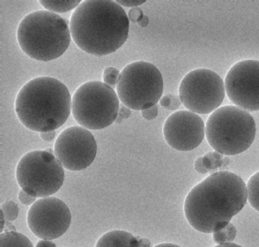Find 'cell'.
Here are the masks:
<instances>
[{"mask_svg":"<svg viewBox=\"0 0 259 247\" xmlns=\"http://www.w3.org/2000/svg\"><path fill=\"white\" fill-rule=\"evenodd\" d=\"M21 50L39 62L57 59L70 45V27L61 16L49 11H35L21 21L17 32Z\"/></svg>","mask_w":259,"mask_h":247,"instance_id":"obj_4","label":"cell"},{"mask_svg":"<svg viewBox=\"0 0 259 247\" xmlns=\"http://www.w3.org/2000/svg\"><path fill=\"white\" fill-rule=\"evenodd\" d=\"M72 99L68 88L52 77H37L20 89L16 113L21 123L37 133L58 129L68 120Z\"/></svg>","mask_w":259,"mask_h":247,"instance_id":"obj_3","label":"cell"},{"mask_svg":"<svg viewBox=\"0 0 259 247\" xmlns=\"http://www.w3.org/2000/svg\"><path fill=\"white\" fill-rule=\"evenodd\" d=\"M255 137L253 117L238 106H221L206 120V140L215 151L224 156L243 153L250 147Z\"/></svg>","mask_w":259,"mask_h":247,"instance_id":"obj_5","label":"cell"},{"mask_svg":"<svg viewBox=\"0 0 259 247\" xmlns=\"http://www.w3.org/2000/svg\"><path fill=\"white\" fill-rule=\"evenodd\" d=\"M247 201L244 180L233 172L219 171L189 191L184 202V214L194 229L213 233L227 227Z\"/></svg>","mask_w":259,"mask_h":247,"instance_id":"obj_1","label":"cell"},{"mask_svg":"<svg viewBox=\"0 0 259 247\" xmlns=\"http://www.w3.org/2000/svg\"><path fill=\"white\" fill-rule=\"evenodd\" d=\"M237 235V229L233 224L230 222L223 229L212 233V239L217 244L232 243Z\"/></svg>","mask_w":259,"mask_h":247,"instance_id":"obj_19","label":"cell"},{"mask_svg":"<svg viewBox=\"0 0 259 247\" xmlns=\"http://www.w3.org/2000/svg\"><path fill=\"white\" fill-rule=\"evenodd\" d=\"M131 113H132V112H131V110L127 106H121L120 108H119V112H118V116L123 118V119H124V118H129L130 116H131Z\"/></svg>","mask_w":259,"mask_h":247,"instance_id":"obj_29","label":"cell"},{"mask_svg":"<svg viewBox=\"0 0 259 247\" xmlns=\"http://www.w3.org/2000/svg\"><path fill=\"white\" fill-rule=\"evenodd\" d=\"M182 104V101L180 100L179 95H175V94H166L160 100V105L164 107L165 109H168L170 111L177 110Z\"/></svg>","mask_w":259,"mask_h":247,"instance_id":"obj_21","label":"cell"},{"mask_svg":"<svg viewBox=\"0 0 259 247\" xmlns=\"http://www.w3.org/2000/svg\"><path fill=\"white\" fill-rule=\"evenodd\" d=\"M35 199H36V198L33 197V196H31L30 194H27L23 189H21L19 193H18V200H20V202L22 203V204L26 205V206L33 205V204L36 201Z\"/></svg>","mask_w":259,"mask_h":247,"instance_id":"obj_23","label":"cell"},{"mask_svg":"<svg viewBox=\"0 0 259 247\" xmlns=\"http://www.w3.org/2000/svg\"><path fill=\"white\" fill-rule=\"evenodd\" d=\"M143 118L147 119V120H151L157 117L158 115V107L156 106H151L150 108L145 109L143 110L141 112Z\"/></svg>","mask_w":259,"mask_h":247,"instance_id":"obj_25","label":"cell"},{"mask_svg":"<svg viewBox=\"0 0 259 247\" xmlns=\"http://www.w3.org/2000/svg\"><path fill=\"white\" fill-rule=\"evenodd\" d=\"M72 215L68 205L58 198H41L31 205L27 224L33 234L45 240L62 237L70 227Z\"/></svg>","mask_w":259,"mask_h":247,"instance_id":"obj_10","label":"cell"},{"mask_svg":"<svg viewBox=\"0 0 259 247\" xmlns=\"http://www.w3.org/2000/svg\"><path fill=\"white\" fill-rule=\"evenodd\" d=\"M229 100L239 108L259 111V61L243 60L230 68L225 79Z\"/></svg>","mask_w":259,"mask_h":247,"instance_id":"obj_12","label":"cell"},{"mask_svg":"<svg viewBox=\"0 0 259 247\" xmlns=\"http://www.w3.org/2000/svg\"><path fill=\"white\" fill-rule=\"evenodd\" d=\"M1 211L4 213L5 218L7 221H13L18 218L19 208L15 201L11 200H6V202L2 204Z\"/></svg>","mask_w":259,"mask_h":247,"instance_id":"obj_20","label":"cell"},{"mask_svg":"<svg viewBox=\"0 0 259 247\" xmlns=\"http://www.w3.org/2000/svg\"><path fill=\"white\" fill-rule=\"evenodd\" d=\"M214 247H243L241 245H239V244H235V243H227V244H216Z\"/></svg>","mask_w":259,"mask_h":247,"instance_id":"obj_33","label":"cell"},{"mask_svg":"<svg viewBox=\"0 0 259 247\" xmlns=\"http://www.w3.org/2000/svg\"><path fill=\"white\" fill-rule=\"evenodd\" d=\"M35 247H56V244L50 240H45V239H41L40 241L36 244Z\"/></svg>","mask_w":259,"mask_h":247,"instance_id":"obj_30","label":"cell"},{"mask_svg":"<svg viewBox=\"0 0 259 247\" xmlns=\"http://www.w3.org/2000/svg\"><path fill=\"white\" fill-rule=\"evenodd\" d=\"M202 162L207 171H213L227 167L230 164V159L214 150L202 156Z\"/></svg>","mask_w":259,"mask_h":247,"instance_id":"obj_17","label":"cell"},{"mask_svg":"<svg viewBox=\"0 0 259 247\" xmlns=\"http://www.w3.org/2000/svg\"><path fill=\"white\" fill-rule=\"evenodd\" d=\"M5 215H4V213L1 211V226H0V230H1V232H3L4 229V223H5Z\"/></svg>","mask_w":259,"mask_h":247,"instance_id":"obj_35","label":"cell"},{"mask_svg":"<svg viewBox=\"0 0 259 247\" xmlns=\"http://www.w3.org/2000/svg\"><path fill=\"white\" fill-rule=\"evenodd\" d=\"M144 16L145 15L143 13V11L138 8V7L130 10L129 12H128V18L133 23H139V21L144 18Z\"/></svg>","mask_w":259,"mask_h":247,"instance_id":"obj_24","label":"cell"},{"mask_svg":"<svg viewBox=\"0 0 259 247\" xmlns=\"http://www.w3.org/2000/svg\"><path fill=\"white\" fill-rule=\"evenodd\" d=\"M40 137H41V139H42V140H45V141H52L54 138L56 137V131L48 132V133H40Z\"/></svg>","mask_w":259,"mask_h":247,"instance_id":"obj_28","label":"cell"},{"mask_svg":"<svg viewBox=\"0 0 259 247\" xmlns=\"http://www.w3.org/2000/svg\"><path fill=\"white\" fill-rule=\"evenodd\" d=\"M226 89L223 79L214 71L198 68L189 72L179 86V97L188 111L208 114L220 108Z\"/></svg>","mask_w":259,"mask_h":247,"instance_id":"obj_9","label":"cell"},{"mask_svg":"<svg viewBox=\"0 0 259 247\" xmlns=\"http://www.w3.org/2000/svg\"><path fill=\"white\" fill-rule=\"evenodd\" d=\"M16 177L21 189L33 197H50L62 188L64 170L56 156L47 150H34L18 162Z\"/></svg>","mask_w":259,"mask_h":247,"instance_id":"obj_8","label":"cell"},{"mask_svg":"<svg viewBox=\"0 0 259 247\" xmlns=\"http://www.w3.org/2000/svg\"><path fill=\"white\" fill-rule=\"evenodd\" d=\"M129 18L112 0H85L71 16V35L85 53L104 56L122 47L129 34Z\"/></svg>","mask_w":259,"mask_h":247,"instance_id":"obj_2","label":"cell"},{"mask_svg":"<svg viewBox=\"0 0 259 247\" xmlns=\"http://www.w3.org/2000/svg\"><path fill=\"white\" fill-rule=\"evenodd\" d=\"M247 200L255 210L259 212V171L252 175L248 180Z\"/></svg>","mask_w":259,"mask_h":247,"instance_id":"obj_18","label":"cell"},{"mask_svg":"<svg viewBox=\"0 0 259 247\" xmlns=\"http://www.w3.org/2000/svg\"><path fill=\"white\" fill-rule=\"evenodd\" d=\"M54 151L65 169L80 171L95 161L97 143L89 130L82 127H71L60 133Z\"/></svg>","mask_w":259,"mask_h":247,"instance_id":"obj_11","label":"cell"},{"mask_svg":"<svg viewBox=\"0 0 259 247\" xmlns=\"http://www.w3.org/2000/svg\"><path fill=\"white\" fill-rule=\"evenodd\" d=\"M167 144L175 150L189 151L197 148L206 137V125L199 115L190 111L171 114L163 126Z\"/></svg>","mask_w":259,"mask_h":247,"instance_id":"obj_13","label":"cell"},{"mask_svg":"<svg viewBox=\"0 0 259 247\" xmlns=\"http://www.w3.org/2000/svg\"><path fill=\"white\" fill-rule=\"evenodd\" d=\"M116 3L119 6H125V7H133L137 8V6H142L145 3V0H116Z\"/></svg>","mask_w":259,"mask_h":247,"instance_id":"obj_26","label":"cell"},{"mask_svg":"<svg viewBox=\"0 0 259 247\" xmlns=\"http://www.w3.org/2000/svg\"><path fill=\"white\" fill-rule=\"evenodd\" d=\"M139 238V243L141 244V247H150V242L148 238H140L138 237Z\"/></svg>","mask_w":259,"mask_h":247,"instance_id":"obj_31","label":"cell"},{"mask_svg":"<svg viewBox=\"0 0 259 247\" xmlns=\"http://www.w3.org/2000/svg\"><path fill=\"white\" fill-rule=\"evenodd\" d=\"M119 70L112 67H107L105 68L103 74L104 83L109 87H115L118 85V79H119Z\"/></svg>","mask_w":259,"mask_h":247,"instance_id":"obj_22","label":"cell"},{"mask_svg":"<svg viewBox=\"0 0 259 247\" xmlns=\"http://www.w3.org/2000/svg\"><path fill=\"white\" fill-rule=\"evenodd\" d=\"M72 111L74 119L85 129H105L118 117V94L99 80L84 83L74 93Z\"/></svg>","mask_w":259,"mask_h":247,"instance_id":"obj_6","label":"cell"},{"mask_svg":"<svg viewBox=\"0 0 259 247\" xmlns=\"http://www.w3.org/2000/svg\"><path fill=\"white\" fill-rule=\"evenodd\" d=\"M138 24L142 28H145V27L147 26L148 24H149V18H148L147 16H144V18H142L141 20L139 21Z\"/></svg>","mask_w":259,"mask_h":247,"instance_id":"obj_32","label":"cell"},{"mask_svg":"<svg viewBox=\"0 0 259 247\" xmlns=\"http://www.w3.org/2000/svg\"><path fill=\"white\" fill-rule=\"evenodd\" d=\"M82 1L80 0H40L39 3L45 10L56 13H64L76 9Z\"/></svg>","mask_w":259,"mask_h":247,"instance_id":"obj_16","label":"cell"},{"mask_svg":"<svg viewBox=\"0 0 259 247\" xmlns=\"http://www.w3.org/2000/svg\"><path fill=\"white\" fill-rule=\"evenodd\" d=\"M194 170L199 172L200 174H207L209 171L206 170V167L204 166L203 162H202V156L198 157L195 161H194Z\"/></svg>","mask_w":259,"mask_h":247,"instance_id":"obj_27","label":"cell"},{"mask_svg":"<svg viewBox=\"0 0 259 247\" xmlns=\"http://www.w3.org/2000/svg\"><path fill=\"white\" fill-rule=\"evenodd\" d=\"M154 247H182L178 244H172V243H162V244H157Z\"/></svg>","mask_w":259,"mask_h":247,"instance_id":"obj_34","label":"cell"},{"mask_svg":"<svg viewBox=\"0 0 259 247\" xmlns=\"http://www.w3.org/2000/svg\"><path fill=\"white\" fill-rule=\"evenodd\" d=\"M0 247H33V244L24 234L15 231H9L1 233Z\"/></svg>","mask_w":259,"mask_h":247,"instance_id":"obj_15","label":"cell"},{"mask_svg":"<svg viewBox=\"0 0 259 247\" xmlns=\"http://www.w3.org/2000/svg\"><path fill=\"white\" fill-rule=\"evenodd\" d=\"M95 247H141L138 237L126 231L114 230L106 232L98 239Z\"/></svg>","mask_w":259,"mask_h":247,"instance_id":"obj_14","label":"cell"},{"mask_svg":"<svg viewBox=\"0 0 259 247\" xmlns=\"http://www.w3.org/2000/svg\"><path fill=\"white\" fill-rule=\"evenodd\" d=\"M163 92L159 69L150 62H133L121 71L117 94L128 108L143 111L156 106Z\"/></svg>","mask_w":259,"mask_h":247,"instance_id":"obj_7","label":"cell"}]
</instances>
